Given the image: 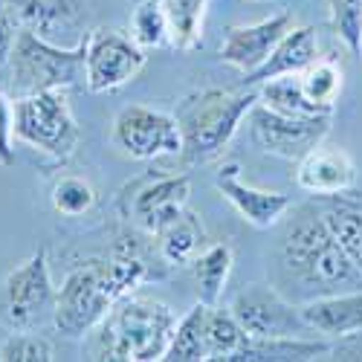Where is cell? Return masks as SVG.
<instances>
[{
    "instance_id": "6da1fadb",
    "label": "cell",
    "mask_w": 362,
    "mask_h": 362,
    "mask_svg": "<svg viewBox=\"0 0 362 362\" xmlns=\"http://www.w3.org/2000/svg\"><path fill=\"white\" fill-rule=\"evenodd\" d=\"M279 258L284 276L305 293L325 296L362 287V276L322 218L319 200L301 203L287 212Z\"/></svg>"
},
{
    "instance_id": "7a4b0ae2",
    "label": "cell",
    "mask_w": 362,
    "mask_h": 362,
    "mask_svg": "<svg viewBox=\"0 0 362 362\" xmlns=\"http://www.w3.org/2000/svg\"><path fill=\"white\" fill-rule=\"evenodd\" d=\"M177 316L168 305L148 296L128 293L113 301L107 316L90 330V359L151 362L165 359Z\"/></svg>"
},
{
    "instance_id": "3957f363",
    "label": "cell",
    "mask_w": 362,
    "mask_h": 362,
    "mask_svg": "<svg viewBox=\"0 0 362 362\" xmlns=\"http://www.w3.org/2000/svg\"><path fill=\"white\" fill-rule=\"evenodd\" d=\"M258 102V90L229 93V90L206 87L183 96L174 107V119L183 134V160L189 165H200L223 154V148L238 134L240 122L250 116Z\"/></svg>"
},
{
    "instance_id": "277c9868",
    "label": "cell",
    "mask_w": 362,
    "mask_h": 362,
    "mask_svg": "<svg viewBox=\"0 0 362 362\" xmlns=\"http://www.w3.org/2000/svg\"><path fill=\"white\" fill-rule=\"evenodd\" d=\"M15 139L58 163H67L81 142L67 87L21 96L15 102Z\"/></svg>"
},
{
    "instance_id": "5b68a950",
    "label": "cell",
    "mask_w": 362,
    "mask_h": 362,
    "mask_svg": "<svg viewBox=\"0 0 362 362\" xmlns=\"http://www.w3.org/2000/svg\"><path fill=\"white\" fill-rule=\"evenodd\" d=\"M9 64H12V84L18 90V99L29 93H44V90L84 84V47L78 49L52 47L23 26L9 55Z\"/></svg>"
},
{
    "instance_id": "8992f818",
    "label": "cell",
    "mask_w": 362,
    "mask_h": 362,
    "mask_svg": "<svg viewBox=\"0 0 362 362\" xmlns=\"http://www.w3.org/2000/svg\"><path fill=\"white\" fill-rule=\"evenodd\" d=\"M55 296L49 276V255L41 247L0 284V325L6 330H35L55 313Z\"/></svg>"
},
{
    "instance_id": "52a82bcc",
    "label": "cell",
    "mask_w": 362,
    "mask_h": 362,
    "mask_svg": "<svg viewBox=\"0 0 362 362\" xmlns=\"http://www.w3.org/2000/svg\"><path fill=\"white\" fill-rule=\"evenodd\" d=\"M145 49L116 29H90L84 44V84L90 93H110L125 87L145 67Z\"/></svg>"
},
{
    "instance_id": "ba28073f",
    "label": "cell",
    "mask_w": 362,
    "mask_h": 362,
    "mask_svg": "<svg viewBox=\"0 0 362 362\" xmlns=\"http://www.w3.org/2000/svg\"><path fill=\"white\" fill-rule=\"evenodd\" d=\"M330 131V116H284L269 110L267 105L255 102L250 110V134L252 142L281 160L298 163L316 145L325 142Z\"/></svg>"
},
{
    "instance_id": "9c48e42d",
    "label": "cell",
    "mask_w": 362,
    "mask_h": 362,
    "mask_svg": "<svg viewBox=\"0 0 362 362\" xmlns=\"http://www.w3.org/2000/svg\"><path fill=\"white\" fill-rule=\"evenodd\" d=\"M113 142L131 160L174 157L183 151V134L174 113L145 105H128L113 119Z\"/></svg>"
},
{
    "instance_id": "30bf717a",
    "label": "cell",
    "mask_w": 362,
    "mask_h": 362,
    "mask_svg": "<svg viewBox=\"0 0 362 362\" xmlns=\"http://www.w3.org/2000/svg\"><path fill=\"white\" fill-rule=\"evenodd\" d=\"M192 183L186 174H160L136 180L134 186L122 189L119 206L122 215L131 218L145 235L154 238L163 226H168L174 218L186 212Z\"/></svg>"
},
{
    "instance_id": "8fae6325",
    "label": "cell",
    "mask_w": 362,
    "mask_h": 362,
    "mask_svg": "<svg viewBox=\"0 0 362 362\" xmlns=\"http://www.w3.org/2000/svg\"><path fill=\"white\" fill-rule=\"evenodd\" d=\"M232 316L240 322V327L255 339L267 337H308L310 327L301 319L298 308L269 284H247L229 301Z\"/></svg>"
},
{
    "instance_id": "7c38bea8",
    "label": "cell",
    "mask_w": 362,
    "mask_h": 362,
    "mask_svg": "<svg viewBox=\"0 0 362 362\" xmlns=\"http://www.w3.org/2000/svg\"><path fill=\"white\" fill-rule=\"evenodd\" d=\"M18 21L41 41L62 49H78L90 35V12L84 0H23Z\"/></svg>"
},
{
    "instance_id": "4fadbf2b",
    "label": "cell",
    "mask_w": 362,
    "mask_h": 362,
    "mask_svg": "<svg viewBox=\"0 0 362 362\" xmlns=\"http://www.w3.org/2000/svg\"><path fill=\"white\" fill-rule=\"evenodd\" d=\"M296 26V21L290 15H273L261 23H250V26H229L223 44H221V62L238 67L240 73H252L258 70L269 52L279 47V41Z\"/></svg>"
},
{
    "instance_id": "5bb4252c",
    "label": "cell",
    "mask_w": 362,
    "mask_h": 362,
    "mask_svg": "<svg viewBox=\"0 0 362 362\" xmlns=\"http://www.w3.org/2000/svg\"><path fill=\"white\" fill-rule=\"evenodd\" d=\"M240 168L235 163L223 165L218 174H215V186L218 192L235 206V212L244 218L247 223H252L255 229H269L287 218V212L293 209V200L290 194H281V192H267V189H252L247 186L244 180L238 174Z\"/></svg>"
},
{
    "instance_id": "9a60e30c",
    "label": "cell",
    "mask_w": 362,
    "mask_h": 362,
    "mask_svg": "<svg viewBox=\"0 0 362 362\" xmlns=\"http://www.w3.org/2000/svg\"><path fill=\"white\" fill-rule=\"evenodd\" d=\"M296 183L301 192H308L313 197H330V194L351 192L356 183V163L342 148L316 145L310 154L298 160Z\"/></svg>"
},
{
    "instance_id": "2e32d148",
    "label": "cell",
    "mask_w": 362,
    "mask_h": 362,
    "mask_svg": "<svg viewBox=\"0 0 362 362\" xmlns=\"http://www.w3.org/2000/svg\"><path fill=\"white\" fill-rule=\"evenodd\" d=\"M301 319L310 327V334L322 339H342L362 330V290H339L313 296L298 308Z\"/></svg>"
},
{
    "instance_id": "e0dca14e",
    "label": "cell",
    "mask_w": 362,
    "mask_h": 362,
    "mask_svg": "<svg viewBox=\"0 0 362 362\" xmlns=\"http://www.w3.org/2000/svg\"><path fill=\"white\" fill-rule=\"evenodd\" d=\"M313 62H319V38L313 26H293L290 33L279 41V47L269 52V58L252 73L244 76V87H258L261 81H269L276 76H293L305 73Z\"/></svg>"
},
{
    "instance_id": "ac0fdd59",
    "label": "cell",
    "mask_w": 362,
    "mask_h": 362,
    "mask_svg": "<svg viewBox=\"0 0 362 362\" xmlns=\"http://www.w3.org/2000/svg\"><path fill=\"white\" fill-rule=\"evenodd\" d=\"M316 200H319L327 229L334 232L342 252L351 258L356 273L362 276V203L356 197H351L348 192L330 194V197H316Z\"/></svg>"
},
{
    "instance_id": "d6986e66",
    "label": "cell",
    "mask_w": 362,
    "mask_h": 362,
    "mask_svg": "<svg viewBox=\"0 0 362 362\" xmlns=\"http://www.w3.org/2000/svg\"><path fill=\"white\" fill-rule=\"evenodd\" d=\"M203 238H206L203 223L192 212H183L154 235L157 252L168 267H192V261L200 255Z\"/></svg>"
},
{
    "instance_id": "ffe728a7",
    "label": "cell",
    "mask_w": 362,
    "mask_h": 362,
    "mask_svg": "<svg viewBox=\"0 0 362 362\" xmlns=\"http://www.w3.org/2000/svg\"><path fill=\"white\" fill-rule=\"evenodd\" d=\"M327 351H330V339H310V337H267V339H255V337H250V342L240 348L235 362L316 359V356H327Z\"/></svg>"
},
{
    "instance_id": "44dd1931",
    "label": "cell",
    "mask_w": 362,
    "mask_h": 362,
    "mask_svg": "<svg viewBox=\"0 0 362 362\" xmlns=\"http://www.w3.org/2000/svg\"><path fill=\"white\" fill-rule=\"evenodd\" d=\"M258 102L276 113H284V116H334V113H325L319 105H313L308 99L305 87H301V73L276 76L269 81H261Z\"/></svg>"
},
{
    "instance_id": "7402d4cb",
    "label": "cell",
    "mask_w": 362,
    "mask_h": 362,
    "mask_svg": "<svg viewBox=\"0 0 362 362\" xmlns=\"http://www.w3.org/2000/svg\"><path fill=\"white\" fill-rule=\"evenodd\" d=\"M192 273H194V284H197V301H203V305H218L223 284L232 273V247L212 244V247L200 250V255L192 261Z\"/></svg>"
},
{
    "instance_id": "603a6c76",
    "label": "cell",
    "mask_w": 362,
    "mask_h": 362,
    "mask_svg": "<svg viewBox=\"0 0 362 362\" xmlns=\"http://www.w3.org/2000/svg\"><path fill=\"white\" fill-rule=\"evenodd\" d=\"M250 342V334L240 322L232 316V310L218 308V305H209L206 310V348H209V359H226L235 362V356L240 354Z\"/></svg>"
},
{
    "instance_id": "cb8c5ba5",
    "label": "cell",
    "mask_w": 362,
    "mask_h": 362,
    "mask_svg": "<svg viewBox=\"0 0 362 362\" xmlns=\"http://www.w3.org/2000/svg\"><path fill=\"white\" fill-rule=\"evenodd\" d=\"M206 310H209V305L197 301V305L183 319H177V327L171 334L165 359H174V362H200V359H209V348H206Z\"/></svg>"
},
{
    "instance_id": "d4e9b609",
    "label": "cell",
    "mask_w": 362,
    "mask_h": 362,
    "mask_svg": "<svg viewBox=\"0 0 362 362\" xmlns=\"http://www.w3.org/2000/svg\"><path fill=\"white\" fill-rule=\"evenodd\" d=\"M131 38L142 49H160L171 44V26L163 0H142L131 15Z\"/></svg>"
},
{
    "instance_id": "484cf974",
    "label": "cell",
    "mask_w": 362,
    "mask_h": 362,
    "mask_svg": "<svg viewBox=\"0 0 362 362\" xmlns=\"http://www.w3.org/2000/svg\"><path fill=\"white\" fill-rule=\"evenodd\" d=\"M168 26H171V47L174 49H194L200 44L206 0H163Z\"/></svg>"
},
{
    "instance_id": "4316f807",
    "label": "cell",
    "mask_w": 362,
    "mask_h": 362,
    "mask_svg": "<svg viewBox=\"0 0 362 362\" xmlns=\"http://www.w3.org/2000/svg\"><path fill=\"white\" fill-rule=\"evenodd\" d=\"M301 87L313 105H319L325 113H334L342 93V70L330 62H313L301 73Z\"/></svg>"
},
{
    "instance_id": "83f0119b",
    "label": "cell",
    "mask_w": 362,
    "mask_h": 362,
    "mask_svg": "<svg viewBox=\"0 0 362 362\" xmlns=\"http://www.w3.org/2000/svg\"><path fill=\"white\" fill-rule=\"evenodd\" d=\"M327 18L342 47L351 55L362 58V0H330Z\"/></svg>"
},
{
    "instance_id": "f1b7e54d",
    "label": "cell",
    "mask_w": 362,
    "mask_h": 362,
    "mask_svg": "<svg viewBox=\"0 0 362 362\" xmlns=\"http://www.w3.org/2000/svg\"><path fill=\"white\" fill-rule=\"evenodd\" d=\"M96 206L93 186L81 177H62L52 186V209L64 218H81Z\"/></svg>"
},
{
    "instance_id": "f546056e",
    "label": "cell",
    "mask_w": 362,
    "mask_h": 362,
    "mask_svg": "<svg viewBox=\"0 0 362 362\" xmlns=\"http://www.w3.org/2000/svg\"><path fill=\"white\" fill-rule=\"evenodd\" d=\"M0 359L4 362H49L55 359V348L47 337L35 330H12V337L0 345Z\"/></svg>"
},
{
    "instance_id": "4dcf8cb0",
    "label": "cell",
    "mask_w": 362,
    "mask_h": 362,
    "mask_svg": "<svg viewBox=\"0 0 362 362\" xmlns=\"http://www.w3.org/2000/svg\"><path fill=\"white\" fill-rule=\"evenodd\" d=\"M15 163V105L0 93V165Z\"/></svg>"
},
{
    "instance_id": "1f68e13d",
    "label": "cell",
    "mask_w": 362,
    "mask_h": 362,
    "mask_svg": "<svg viewBox=\"0 0 362 362\" xmlns=\"http://www.w3.org/2000/svg\"><path fill=\"white\" fill-rule=\"evenodd\" d=\"M18 33H21V21L12 18L6 4H0V64L9 62V55L15 49V41H18Z\"/></svg>"
},
{
    "instance_id": "d6a6232c",
    "label": "cell",
    "mask_w": 362,
    "mask_h": 362,
    "mask_svg": "<svg viewBox=\"0 0 362 362\" xmlns=\"http://www.w3.org/2000/svg\"><path fill=\"white\" fill-rule=\"evenodd\" d=\"M327 359H362V330L330 342Z\"/></svg>"
}]
</instances>
